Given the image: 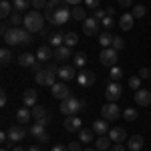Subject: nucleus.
<instances>
[{
    "mask_svg": "<svg viewBox=\"0 0 151 151\" xmlns=\"http://www.w3.org/2000/svg\"><path fill=\"white\" fill-rule=\"evenodd\" d=\"M45 18H47L50 24H65L67 20L70 18V8L69 4L65 2L63 6H58V8H55V10H45Z\"/></svg>",
    "mask_w": 151,
    "mask_h": 151,
    "instance_id": "f257e3e1",
    "label": "nucleus"
},
{
    "mask_svg": "<svg viewBox=\"0 0 151 151\" xmlns=\"http://www.w3.org/2000/svg\"><path fill=\"white\" fill-rule=\"evenodd\" d=\"M24 28H26L28 32H40V30L45 28V18H42V14L36 12V10L26 12V16H24Z\"/></svg>",
    "mask_w": 151,
    "mask_h": 151,
    "instance_id": "f03ea898",
    "label": "nucleus"
},
{
    "mask_svg": "<svg viewBox=\"0 0 151 151\" xmlns=\"http://www.w3.org/2000/svg\"><path fill=\"white\" fill-rule=\"evenodd\" d=\"M77 111H81V101L79 99H75V97H69V99H65V101H60V113L63 115H77Z\"/></svg>",
    "mask_w": 151,
    "mask_h": 151,
    "instance_id": "7ed1b4c3",
    "label": "nucleus"
},
{
    "mask_svg": "<svg viewBox=\"0 0 151 151\" xmlns=\"http://www.w3.org/2000/svg\"><path fill=\"white\" fill-rule=\"evenodd\" d=\"M2 36H4V42H6V45L20 47V40H22V28H18V26H10Z\"/></svg>",
    "mask_w": 151,
    "mask_h": 151,
    "instance_id": "20e7f679",
    "label": "nucleus"
},
{
    "mask_svg": "<svg viewBox=\"0 0 151 151\" xmlns=\"http://www.w3.org/2000/svg\"><path fill=\"white\" fill-rule=\"evenodd\" d=\"M119 50H115L113 47H109V48H103L101 50V65L103 67H117V60H119V55H117Z\"/></svg>",
    "mask_w": 151,
    "mask_h": 151,
    "instance_id": "39448f33",
    "label": "nucleus"
},
{
    "mask_svg": "<svg viewBox=\"0 0 151 151\" xmlns=\"http://www.w3.org/2000/svg\"><path fill=\"white\" fill-rule=\"evenodd\" d=\"M35 79L42 87H52V85H57V73H52V70H48V69H42L40 73H36Z\"/></svg>",
    "mask_w": 151,
    "mask_h": 151,
    "instance_id": "423d86ee",
    "label": "nucleus"
},
{
    "mask_svg": "<svg viewBox=\"0 0 151 151\" xmlns=\"http://www.w3.org/2000/svg\"><path fill=\"white\" fill-rule=\"evenodd\" d=\"M121 95H123V87H121L117 81H113V83H109V85H107V89H105V97H107V101H109V103L119 101V99H121Z\"/></svg>",
    "mask_w": 151,
    "mask_h": 151,
    "instance_id": "0eeeda50",
    "label": "nucleus"
},
{
    "mask_svg": "<svg viewBox=\"0 0 151 151\" xmlns=\"http://www.w3.org/2000/svg\"><path fill=\"white\" fill-rule=\"evenodd\" d=\"M97 81V75H95L93 70H89V69H81L79 73H77V83L81 85V87H91L93 83Z\"/></svg>",
    "mask_w": 151,
    "mask_h": 151,
    "instance_id": "6e6552de",
    "label": "nucleus"
},
{
    "mask_svg": "<svg viewBox=\"0 0 151 151\" xmlns=\"http://www.w3.org/2000/svg\"><path fill=\"white\" fill-rule=\"evenodd\" d=\"M101 115H103V119H107V121H115V119L121 117V109H119L115 103H107L103 109H101Z\"/></svg>",
    "mask_w": 151,
    "mask_h": 151,
    "instance_id": "1a4fd4ad",
    "label": "nucleus"
},
{
    "mask_svg": "<svg viewBox=\"0 0 151 151\" xmlns=\"http://www.w3.org/2000/svg\"><path fill=\"white\" fill-rule=\"evenodd\" d=\"M50 91H52V97H55V99H60V101H65V99H69V97H70V91H69V87H67L65 83H57V85H52Z\"/></svg>",
    "mask_w": 151,
    "mask_h": 151,
    "instance_id": "9d476101",
    "label": "nucleus"
},
{
    "mask_svg": "<svg viewBox=\"0 0 151 151\" xmlns=\"http://www.w3.org/2000/svg\"><path fill=\"white\" fill-rule=\"evenodd\" d=\"M58 77H60V81H73V79H77V70L73 65H60L58 67Z\"/></svg>",
    "mask_w": 151,
    "mask_h": 151,
    "instance_id": "9b49d317",
    "label": "nucleus"
},
{
    "mask_svg": "<svg viewBox=\"0 0 151 151\" xmlns=\"http://www.w3.org/2000/svg\"><path fill=\"white\" fill-rule=\"evenodd\" d=\"M83 32L87 36H95V35H99V20L97 18H87L85 22H83Z\"/></svg>",
    "mask_w": 151,
    "mask_h": 151,
    "instance_id": "f8f14e48",
    "label": "nucleus"
},
{
    "mask_svg": "<svg viewBox=\"0 0 151 151\" xmlns=\"http://www.w3.org/2000/svg\"><path fill=\"white\" fill-rule=\"evenodd\" d=\"M6 133H8V139L10 141H22L24 137H26V129H24L20 123H18V125H12Z\"/></svg>",
    "mask_w": 151,
    "mask_h": 151,
    "instance_id": "ddd939ff",
    "label": "nucleus"
},
{
    "mask_svg": "<svg viewBox=\"0 0 151 151\" xmlns=\"http://www.w3.org/2000/svg\"><path fill=\"white\" fill-rule=\"evenodd\" d=\"M135 103L141 105V107H149L151 105V93L147 89H139L135 91Z\"/></svg>",
    "mask_w": 151,
    "mask_h": 151,
    "instance_id": "4468645a",
    "label": "nucleus"
},
{
    "mask_svg": "<svg viewBox=\"0 0 151 151\" xmlns=\"http://www.w3.org/2000/svg\"><path fill=\"white\" fill-rule=\"evenodd\" d=\"M81 119L77 115H70V117H67L65 119V129L67 131H70V133H75V131H81Z\"/></svg>",
    "mask_w": 151,
    "mask_h": 151,
    "instance_id": "2eb2a0df",
    "label": "nucleus"
},
{
    "mask_svg": "<svg viewBox=\"0 0 151 151\" xmlns=\"http://www.w3.org/2000/svg\"><path fill=\"white\" fill-rule=\"evenodd\" d=\"M50 57H55V50H50V45H40L38 50H36V58H38L40 63H45V60H48Z\"/></svg>",
    "mask_w": 151,
    "mask_h": 151,
    "instance_id": "dca6fc26",
    "label": "nucleus"
},
{
    "mask_svg": "<svg viewBox=\"0 0 151 151\" xmlns=\"http://www.w3.org/2000/svg\"><path fill=\"white\" fill-rule=\"evenodd\" d=\"M109 139L115 141V143H123L127 139V133H125V129H121V127H113L109 131Z\"/></svg>",
    "mask_w": 151,
    "mask_h": 151,
    "instance_id": "f3484780",
    "label": "nucleus"
},
{
    "mask_svg": "<svg viewBox=\"0 0 151 151\" xmlns=\"http://www.w3.org/2000/svg\"><path fill=\"white\" fill-rule=\"evenodd\" d=\"M30 119H32V111H28V107H24V109H18V111H16V121H18L20 125H28Z\"/></svg>",
    "mask_w": 151,
    "mask_h": 151,
    "instance_id": "a211bd4d",
    "label": "nucleus"
},
{
    "mask_svg": "<svg viewBox=\"0 0 151 151\" xmlns=\"http://www.w3.org/2000/svg\"><path fill=\"white\" fill-rule=\"evenodd\" d=\"M45 125H47V121H36L35 125H30V127H28V133H30L35 139H38L40 135H45V133H47V131H45Z\"/></svg>",
    "mask_w": 151,
    "mask_h": 151,
    "instance_id": "6ab92c4d",
    "label": "nucleus"
},
{
    "mask_svg": "<svg viewBox=\"0 0 151 151\" xmlns=\"http://www.w3.org/2000/svg\"><path fill=\"white\" fill-rule=\"evenodd\" d=\"M93 131L97 135H107L111 129H109V123H107V119H97L93 123Z\"/></svg>",
    "mask_w": 151,
    "mask_h": 151,
    "instance_id": "aec40b11",
    "label": "nucleus"
},
{
    "mask_svg": "<svg viewBox=\"0 0 151 151\" xmlns=\"http://www.w3.org/2000/svg\"><path fill=\"white\" fill-rule=\"evenodd\" d=\"M36 99H38V95H36L35 89H26L22 95V101H24V107H35L36 105Z\"/></svg>",
    "mask_w": 151,
    "mask_h": 151,
    "instance_id": "412c9836",
    "label": "nucleus"
},
{
    "mask_svg": "<svg viewBox=\"0 0 151 151\" xmlns=\"http://www.w3.org/2000/svg\"><path fill=\"white\" fill-rule=\"evenodd\" d=\"M133 20H135V16H133L131 12H125V14L121 16V20H119L121 30H131V28H133Z\"/></svg>",
    "mask_w": 151,
    "mask_h": 151,
    "instance_id": "4be33fe9",
    "label": "nucleus"
},
{
    "mask_svg": "<svg viewBox=\"0 0 151 151\" xmlns=\"http://www.w3.org/2000/svg\"><path fill=\"white\" fill-rule=\"evenodd\" d=\"M113 38H115V36L111 35L109 30H103V32H99V45H101L103 48L113 47Z\"/></svg>",
    "mask_w": 151,
    "mask_h": 151,
    "instance_id": "5701e85b",
    "label": "nucleus"
},
{
    "mask_svg": "<svg viewBox=\"0 0 151 151\" xmlns=\"http://www.w3.org/2000/svg\"><path fill=\"white\" fill-rule=\"evenodd\" d=\"M32 119H36V121H48L50 119V115H48V111L45 109V107H32Z\"/></svg>",
    "mask_w": 151,
    "mask_h": 151,
    "instance_id": "b1692460",
    "label": "nucleus"
},
{
    "mask_svg": "<svg viewBox=\"0 0 151 151\" xmlns=\"http://www.w3.org/2000/svg\"><path fill=\"white\" fill-rule=\"evenodd\" d=\"M70 18H75V20H83V22H85L89 16H87V10H85L83 6H73V8H70Z\"/></svg>",
    "mask_w": 151,
    "mask_h": 151,
    "instance_id": "393cba45",
    "label": "nucleus"
},
{
    "mask_svg": "<svg viewBox=\"0 0 151 151\" xmlns=\"http://www.w3.org/2000/svg\"><path fill=\"white\" fill-rule=\"evenodd\" d=\"M55 58H57V60H69L70 58V48L67 47V45L55 48Z\"/></svg>",
    "mask_w": 151,
    "mask_h": 151,
    "instance_id": "a878e982",
    "label": "nucleus"
},
{
    "mask_svg": "<svg viewBox=\"0 0 151 151\" xmlns=\"http://www.w3.org/2000/svg\"><path fill=\"white\" fill-rule=\"evenodd\" d=\"M127 147H129V151H139L141 147H143V137H139V135H133V137H129Z\"/></svg>",
    "mask_w": 151,
    "mask_h": 151,
    "instance_id": "bb28decb",
    "label": "nucleus"
},
{
    "mask_svg": "<svg viewBox=\"0 0 151 151\" xmlns=\"http://www.w3.org/2000/svg\"><path fill=\"white\" fill-rule=\"evenodd\" d=\"M35 60H38V58H35L30 52H22V55L18 57V65H20V67H28V69H30V67L35 65Z\"/></svg>",
    "mask_w": 151,
    "mask_h": 151,
    "instance_id": "cd10ccee",
    "label": "nucleus"
},
{
    "mask_svg": "<svg viewBox=\"0 0 151 151\" xmlns=\"http://www.w3.org/2000/svg\"><path fill=\"white\" fill-rule=\"evenodd\" d=\"M48 45L55 47V48L63 47V45H65V35H63V32H52L50 38H48Z\"/></svg>",
    "mask_w": 151,
    "mask_h": 151,
    "instance_id": "c85d7f7f",
    "label": "nucleus"
},
{
    "mask_svg": "<svg viewBox=\"0 0 151 151\" xmlns=\"http://www.w3.org/2000/svg\"><path fill=\"white\" fill-rule=\"evenodd\" d=\"M12 10H14V6H12L8 0H2V2H0V16H2V18H10Z\"/></svg>",
    "mask_w": 151,
    "mask_h": 151,
    "instance_id": "c756f323",
    "label": "nucleus"
},
{
    "mask_svg": "<svg viewBox=\"0 0 151 151\" xmlns=\"http://www.w3.org/2000/svg\"><path fill=\"white\" fill-rule=\"evenodd\" d=\"M30 4H32V0H12L14 12H26Z\"/></svg>",
    "mask_w": 151,
    "mask_h": 151,
    "instance_id": "7c9ffc66",
    "label": "nucleus"
},
{
    "mask_svg": "<svg viewBox=\"0 0 151 151\" xmlns=\"http://www.w3.org/2000/svg\"><path fill=\"white\" fill-rule=\"evenodd\" d=\"M95 147L99 151H109L111 147H109V137L107 135H99L97 139H95Z\"/></svg>",
    "mask_w": 151,
    "mask_h": 151,
    "instance_id": "2f4dec72",
    "label": "nucleus"
},
{
    "mask_svg": "<svg viewBox=\"0 0 151 151\" xmlns=\"http://www.w3.org/2000/svg\"><path fill=\"white\" fill-rule=\"evenodd\" d=\"M93 135H95L93 129H81L79 131V141L81 143H91L93 141Z\"/></svg>",
    "mask_w": 151,
    "mask_h": 151,
    "instance_id": "473e14b6",
    "label": "nucleus"
},
{
    "mask_svg": "<svg viewBox=\"0 0 151 151\" xmlns=\"http://www.w3.org/2000/svg\"><path fill=\"white\" fill-rule=\"evenodd\" d=\"M65 45H67L69 48L77 47V45H79V36H77V32H67V35H65Z\"/></svg>",
    "mask_w": 151,
    "mask_h": 151,
    "instance_id": "72a5a7b5",
    "label": "nucleus"
},
{
    "mask_svg": "<svg viewBox=\"0 0 151 151\" xmlns=\"http://www.w3.org/2000/svg\"><path fill=\"white\" fill-rule=\"evenodd\" d=\"M85 63H87V55H85V52H77L75 58H73V67L83 69V67H85Z\"/></svg>",
    "mask_w": 151,
    "mask_h": 151,
    "instance_id": "f704fd0d",
    "label": "nucleus"
},
{
    "mask_svg": "<svg viewBox=\"0 0 151 151\" xmlns=\"http://www.w3.org/2000/svg\"><path fill=\"white\" fill-rule=\"evenodd\" d=\"M10 60H12V50L4 47L2 50H0V63H2V65H8Z\"/></svg>",
    "mask_w": 151,
    "mask_h": 151,
    "instance_id": "c9c22d12",
    "label": "nucleus"
},
{
    "mask_svg": "<svg viewBox=\"0 0 151 151\" xmlns=\"http://www.w3.org/2000/svg\"><path fill=\"white\" fill-rule=\"evenodd\" d=\"M123 75H125V73H123L121 67H111V70H109V77L117 83H119V79H123Z\"/></svg>",
    "mask_w": 151,
    "mask_h": 151,
    "instance_id": "e433bc0d",
    "label": "nucleus"
},
{
    "mask_svg": "<svg viewBox=\"0 0 151 151\" xmlns=\"http://www.w3.org/2000/svg\"><path fill=\"white\" fill-rule=\"evenodd\" d=\"M10 22H12V26H20V24H24V16L20 12H12Z\"/></svg>",
    "mask_w": 151,
    "mask_h": 151,
    "instance_id": "4c0bfd02",
    "label": "nucleus"
},
{
    "mask_svg": "<svg viewBox=\"0 0 151 151\" xmlns=\"http://www.w3.org/2000/svg\"><path fill=\"white\" fill-rule=\"evenodd\" d=\"M123 117H125V119H127V121H135V119H137V109H125V111H123Z\"/></svg>",
    "mask_w": 151,
    "mask_h": 151,
    "instance_id": "58836bf2",
    "label": "nucleus"
},
{
    "mask_svg": "<svg viewBox=\"0 0 151 151\" xmlns=\"http://www.w3.org/2000/svg\"><path fill=\"white\" fill-rule=\"evenodd\" d=\"M24 45H32V36H30V32H28L26 28H22V40H20V47H24Z\"/></svg>",
    "mask_w": 151,
    "mask_h": 151,
    "instance_id": "ea45409f",
    "label": "nucleus"
},
{
    "mask_svg": "<svg viewBox=\"0 0 151 151\" xmlns=\"http://www.w3.org/2000/svg\"><path fill=\"white\" fill-rule=\"evenodd\" d=\"M145 12H147V8L139 4V6H135V8H133V12H131V14H133L135 18H143V16H145Z\"/></svg>",
    "mask_w": 151,
    "mask_h": 151,
    "instance_id": "a19ab883",
    "label": "nucleus"
},
{
    "mask_svg": "<svg viewBox=\"0 0 151 151\" xmlns=\"http://www.w3.org/2000/svg\"><path fill=\"white\" fill-rule=\"evenodd\" d=\"M113 48H115V50H123V48H125V40H123L121 36H115V38H113Z\"/></svg>",
    "mask_w": 151,
    "mask_h": 151,
    "instance_id": "79ce46f5",
    "label": "nucleus"
},
{
    "mask_svg": "<svg viewBox=\"0 0 151 151\" xmlns=\"http://www.w3.org/2000/svg\"><path fill=\"white\" fill-rule=\"evenodd\" d=\"M139 85H141V77H131L129 79V87L133 91H139Z\"/></svg>",
    "mask_w": 151,
    "mask_h": 151,
    "instance_id": "37998d69",
    "label": "nucleus"
},
{
    "mask_svg": "<svg viewBox=\"0 0 151 151\" xmlns=\"http://www.w3.org/2000/svg\"><path fill=\"white\" fill-rule=\"evenodd\" d=\"M101 22H103V26L107 28V30H111V28H113V16H111V14H107Z\"/></svg>",
    "mask_w": 151,
    "mask_h": 151,
    "instance_id": "c03bdc74",
    "label": "nucleus"
},
{
    "mask_svg": "<svg viewBox=\"0 0 151 151\" xmlns=\"http://www.w3.org/2000/svg\"><path fill=\"white\" fill-rule=\"evenodd\" d=\"M93 16H95V18H97V20H103L105 16H107V10H103V8H95Z\"/></svg>",
    "mask_w": 151,
    "mask_h": 151,
    "instance_id": "a18cd8bd",
    "label": "nucleus"
},
{
    "mask_svg": "<svg viewBox=\"0 0 151 151\" xmlns=\"http://www.w3.org/2000/svg\"><path fill=\"white\" fill-rule=\"evenodd\" d=\"M48 0H32V6H35L36 10H40V8H47Z\"/></svg>",
    "mask_w": 151,
    "mask_h": 151,
    "instance_id": "49530a36",
    "label": "nucleus"
},
{
    "mask_svg": "<svg viewBox=\"0 0 151 151\" xmlns=\"http://www.w3.org/2000/svg\"><path fill=\"white\" fill-rule=\"evenodd\" d=\"M67 147H69V151H83L81 149V141H73V143L67 145Z\"/></svg>",
    "mask_w": 151,
    "mask_h": 151,
    "instance_id": "de8ad7c7",
    "label": "nucleus"
},
{
    "mask_svg": "<svg viewBox=\"0 0 151 151\" xmlns=\"http://www.w3.org/2000/svg\"><path fill=\"white\" fill-rule=\"evenodd\" d=\"M30 70H32V73H40V70H42V63H40V60H35V65H32V67H30Z\"/></svg>",
    "mask_w": 151,
    "mask_h": 151,
    "instance_id": "09e8293b",
    "label": "nucleus"
},
{
    "mask_svg": "<svg viewBox=\"0 0 151 151\" xmlns=\"http://www.w3.org/2000/svg\"><path fill=\"white\" fill-rule=\"evenodd\" d=\"M139 77H141V79H151V70L143 67V69H141V73H139Z\"/></svg>",
    "mask_w": 151,
    "mask_h": 151,
    "instance_id": "8fccbe9b",
    "label": "nucleus"
},
{
    "mask_svg": "<svg viewBox=\"0 0 151 151\" xmlns=\"http://www.w3.org/2000/svg\"><path fill=\"white\" fill-rule=\"evenodd\" d=\"M85 4L89 8H99V0H85Z\"/></svg>",
    "mask_w": 151,
    "mask_h": 151,
    "instance_id": "3c124183",
    "label": "nucleus"
},
{
    "mask_svg": "<svg viewBox=\"0 0 151 151\" xmlns=\"http://www.w3.org/2000/svg\"><path fill=\"white\" fill-rule=\"evenodd\" d=\"M6 101H8V97H6V93L2 91V93H0V107H6Z\"/></svg>",
    "mask_w": 151,
    "mask_h": 151,
    "instance_id": "603ef678",
    "label": "nucleus"
},
{
    "mask_svg": "<svg viewBox=\"0 0 151 151\" xmlns=\"http://www.w3.org/2000/svg\"><path fill=\"white\" fill-rule=\"evenodd\" d=\"M109 151H125V147H123L121 143H115V145H113V147H111Z\"/></svg>",
    "mask_w": 151,
    "mask_h": 151,
    "instance_id": "864d4df0",
    "label": "nucleus"
},
{
    "mask_svg": "<svg viewBox=\"0 0 151 151\" xmlns=\"http://www.w3.org/2000/svg\"><path fill=\"white\" fill-rule=\"evenodd\" d=\"M36 141H38L40 145H45V143H47V141H48V135H47V133H45V135H40V137H38V139H36Z\"/></svg>",
    "mask_w": 151,
    "mask_h": 151,
    "instance_id": "5fc2aeb1",
    "label": "nucleus"
},
{
    "mask_svg": "<svg viewBox=\"0 0 151 151\" xmlns=\"http://www.w3.org/2000/svg\"><path fill=\"white\" fill-rule=\"evenodd\" d=\"M117 2H119L123 8H127V6H131V2H133V0H117Z\"/></svg>",
    "mask_w": 151,
    "mask_h": 151,
    "instance_id": "6e6d98bb",
    "label": "nucleus"
},
{
    "mask_svg": "<svg viewBox=\"0 0 151 151\" xmlns=\"http://www.w3.org/2000/svg\"><path fill=\"white\" fill-rule=\"evenodd\" d=\"M67 4H70V6H79L81 2H85V0H65Z\"/></svg>",
    "mask_w": 151,
    "mask_h": 151,
    "instance_id": "4d7b16f0",
    "label": "nucleus"
},
{
    "mask_svg": "<svg viewBox=\"0 0 151 151\" xmlns=\"http://www.w3.org/2000/svg\"><path fill=\"white\" fill-rule=\"evenodd\" d=\"M52 151H69V147H65V145H55Z\"/></svg>",
    "mask_w": 151,
    "mask_h": 151,
    "instance_id": "13d9d810",
    "label": "nucleus"
},
{
    "mask_svg": "<svg viewBox=\"0 0 151 151\" xmlns=\"http://www.w3.org/2000/svg\"><path fill=\"white\" fill-rule=\"evenodd\" d=\"M40 36H42V38H47V36H48V30H47V28H42V30H40Z\"/></svg>",
    "mask_w": 151,
    "mask_h": 151,
    "instance_id": "bf43d9fd",
    "label": "nucleus"
},
{
    "mask_svg": "<svg viewBox=\"0 0 151 151\" xmlns=\"http://www.w3.org/2000/svg\"><path fill=\"white\" fill-rule=\"evenodd\" d=\"M28 151H40V147L38 145H32V147H28Z\"/></svg>",
    "mask_w": 151,
    "mask_h": 151,
    "instance_id": "052dcab7",
    "label": "nucleus"
},
{
    "mask_svg": "<svg viewBox=\"0 0 151 151\" xmlns=\"http://www.w3.org/2000/svg\"><path fill=\"white\" fill-rule=\"evenodd\" d=\"M12 151H26V149H24V147H14Z\"/></svg>",
    "mask_w": 151,
    "mask_h": 151,
    "instance_id": "680f3d73",
    "label": "nucleus"
},
{
    "mask_svg": "<svg viewBox=\"0 0 151 151\" xmlns=\"http://www.w3.org/2000/svg\"><path fill=\"white\" fill-rule=\"evenodd\" d=\"M83 151H99V149H97V147H95V149L93 147H87V149H83Z\"/></svg>",
    "mask_w": 151,
    "mask_h": 151,
    "instance_id": "e2e57ef3",
    "label": "nucleus"
},
{
    "mask_svg": "<svg viewBox=\"0 0 151 151\" xmlns=\"http://www.w3.org/2000/svg\"><path fill=\"white\" fill-rule=\"evenodd\" d=\"M0 151H6V147H2V149H0Z\"/></svg>",
    "mask_w": 151,
    "mask_h": 151,
    "instance_id": "0e129e2a",
    "label": "nucleus"
}]
</instances>
